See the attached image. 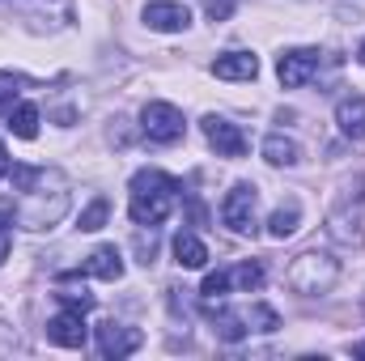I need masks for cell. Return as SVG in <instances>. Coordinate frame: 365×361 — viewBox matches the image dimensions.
<instances>
[{"label":"cell","mask_w":365,"mask_h":361,"mask_svg":"<svg viewBox=\"0 0 365 361\" xmlns=\"http://www.w3.org/2000/svg\"><path fill=\"white\" fill-rule=\"evenodd\" d=\"M175 204H179V179H170L166 171H140L132 179L128 213H132L136 225H162Z\"/></svg>","instance_id":"6da1fadb"},{"label":"cell","mask_w":365,"mask_h":361,"mask_svg":"<svg viewBox=\"0 0 365 361\" xmlns=\"http://www.w3.org/2000/svg\"><path fill=\"white\" fill-rule=\"evenodd\" d=\"M336 280H340V264L327 255H297L289 268V285L297 293H327Z\"/></svg>","instance_id":"7a4b0ae2"},{"label":"cell","mask_w":365,"mask_h":361,"mask_svg":"<svg viewBox=\"0 0 365 361\" xmlns=\"http://www.w3.org/2000/svg\"><path fill=\"white\" fill-rule=\"evenodd\" d=\"M182 111L179 106H170V102H149L145 111H140V132L153 141V145H175L182 141Z\"/></svg>","instance_id":"3957f363"},{"label":"cell","mask_w":365,"mask_h":361,"mask_svg":"<svg viewBox=\"0 0 365 361\" xmlns=\"http://www.w3.org/2000/svg\"><path fill=\"white\" fill-rule=\"evenodd\" d=\"M255 204H259V191L251 183H234L225 204H221V221L234 230V234H251L255 230Z\"/></svg>","instance_id":"277c9868"},{"label":"cell","mask_w":365,"mask_h":361,"mask_svg":"<svg viewBox=\"0 0 365 361\" xmlns=\"http://www.w3.org/2000/svg\"><path fill=\"white\" fill-rule=\"evenodd\" d=\"M319 51L314 47H297V51H289V56H280L276 60V77H280V86L284 90H302L314 73H319Z\"/></svg>","instance_id":"5b68a950"},{"label":"cell","mask_w":365,"mask_h":361,"mask_svg":"<svg viewBox=\"0 0 365 361\" xmlns=\"http://www.w3.org/2000/svg\"><path fill=\"white\" fill-rule=\"evenodd\" d=\"M204 136H208V145L217 149V158H242V153H247V132H242L238 123H230V119L208 115V119H204Z\"/></svg>","instance_id":"8992f818"},{"label":"cell","mask_w":365,"mask_h":361,"mask_svg":"<svg viewBox=\"0 0 365 361\" xmlns=\"http://www.w3.org/2000/svg\"><path fill=\"white\" fill-rule=\"evenodd\" d=\"M145 345V336L136 327H119V323H102L98 327V353L102 357H128Z\"/></svg>","instance_id":"52a82bcc"},{"label":"cell","mask_w":365,"mask_h":361,"mask_svg":"<svg viewBox=\"0 0 365 361\" xmlns=\"http://www.w3.org/2000/svg\"><path fill=\"white\" fill-rule=\"evenodd\" d=\"M191 21V9L179 4V0H153L145 9V26L149 30H162V34H175V30H187Z\"/></svg>","instance_id":"ba28073f"},{"label":"cell","mask_w":365,"mask_h":361,"mask_svg":"<svg viewBox=\"0 0 365 361\" xmlns=\"http://www.w3.org/2000/svg\"><path fill=\"white\" fill-rule=\"evenodd\" d=\"M47 340L60 345V349H81V345H86V319H81V310L56 315V319L47 323Z\"/></svg>","instance_id":"9c48e42d"},{"label":"cell","mask_w":365,"mask_h":361,"mask_svg":"<svg viewBox=\"0 0 365 361\" xmlns=\"http://www.w3.org/2000/svg\"><path fill=\"white\" fill-rule=\"evenodd\" d=\"M212 73L221 81H255L259 77V60L251 51H225V56L212 60Z\"/></svg>","instance_id":"30bf717a"},{"label":"cell","mask_w":365,"mask_h":361,"mask_svg":"<svg viewBox=\"0 0 365 361\" xmlns=\"http://www.w3.org/2000/svg\"><path fill=\"white\" fill-rule=\"evenodd\" d=\"M336 123L349 141H365V98H344L336 106Z\"/></svg>","instance_id":"8fae6325"},{"label":"cell","mask_w":365,"mask_h":361,"mask_svg":"<svg viewBox=\"0 0 365 361\" xmlns=\"http://www.w3.org/2000/svg\"><path fill=\"white\" fill-rule=\"evenodd\" d=\"M86 276H98V280H119L123 276V255L115 247H98L90 260H86Z\"/></svg>","instance_id":"7c38bea8"},{"label":"cell","mask_w":365,"mask_h":361,"mask_svg":"<svg viewBox=\"0 0 365 361\" xmlns=\"http://www.w3.org/2000/svg\"><path fill=\"white\" fill-rule=\"evenodd\" d=\"M9 128H13V136L34 141V136H38V106H34V102H17V106L9 111Z\"/></svg>","instance_id":"4fadbf2b"},{"label":"cell","mask_w":365,"mask_h":361,"mask_svg":"<svg viewBox=\"0 0 365 361\" xmlns=\"http://www.w3.org/2000/svg\"><path fill=\"white\" fill-rule=\"evenodd\" d=\"M175 260H179V268H204L208 264V247L195 234H179L175 238Z\"/></svg>","instance_id":"5bb4252c"},{"label":"cell","mask_w":365,"mask_h":361,"mask_svg":"<svg viewBox=\"0 0 365 361\" xmlns=\"http://www.w3.org/2000/svg\"><path fill=\"white\" fill-rule=\"evenodd\" d=\"M297 221H302V204H297V200H284L272 213V221H268V234L280 243V238H289V234L297 230Z\"/></svg>","instance_id":"9a60e30c"},{"label":"cell","mask_w":365,"mask_h":361,"mask_svg":"<svg viewBox=\"0 0 365 361\" xmlns=\"http://www.w3.org/2000/svg\"><path fill=\"white\" fill-rule=\"evenodd\" d=\"M264 158H268L272 166H297L302 149H297V141H289V136H268V141H264Z\"/></svg>","instance_id":"2e32d148"},{"label":"cell","mask_w":365,"mask_h":361,"mask_svg":"<svg viewBox=\"0 0 365 361\" xmlns=\"http://www.w3.org/2000/svg\"><path fill=\"white\" fill-rule=\"evenodd\" d=\"M225 272H230V289L255 293V289L264 285V264H255V260H247V264H238V268H225Z\"/></svg>","instance_id":"e0dca14e"},{"label":"cell","mask_w":365,"mask_h":361,"mask_svg":"<svg viewBox=\"0 0 365 361\" xmlns=\"http://www.w3.org/2000/svg\"><path fill=\"white\" fill-rule=\"evenodd\" d=\"M106 217H110V204H106V195H93L90 204L81 208V230H102L106 225Z\"/></svg>","instance_id":"ac0fdd59"},{"label":"cell","mask_w":365,"mask_h":361,"mask_svg":"<svg viewBox=\"0 0 365 361\" xmlns=\"http://www.w3.org/2000/svg\"><path fill=\"white\" fill-rule=\"evenodd\" d=\"M200 293H204L208 302H212V298H225V293H230V272H225V268H221V272H208Z\"/></svg>","instance_id":"d6986e66"},{"label":"cell","mask_w":365,"mask_h":361,"mask_svg":"<svg viewBox=\"0 0 365 361\" xmlns=\"http://www.w3.org/2000/svg\"><path fill=\"white\" fill-rule=\"evenodd\" d=\"M56 298H60L68 310H81V315H86V310H93V298L86 293V289H64V293H56Z\"/></svg>","instance_id":"ffe728a7"},{"label":"cell","mask_w":365,"mask_h":361,"mask_svg":"<svg viewBox=\"0 0 365 361\" xmlns=\"http://www.w3.org/2000/svg\"><path fill=\"white\" fill-rule=\"evenodd\" d=\"M38 179H43V171H34V166H13V187H17V191H30Z\"/></svg>","instance_id":"44dd1931"},{"label":"cell","mask_w":365,"mask_h":361,"mask_svg":"<svg viewBox=\"0 0 365 361\" xmlns=\"http://www.w3.org/2000/svg\"><path fill=\"white\" fill-rule=\"evenodd\" d=\"M13 98H17L13 81H9V77H0V115H9V111H13Z\"/></svg>","instance_id":"7402d4cb"},{"label":"cell","mask_w":365,"mask_h":361,"mask_svg":"<svg viewBox=\"0 0 365 361\" xmlns=\"http://www.w3.org/2000/svg\"><path fill=\"white\" fill-rule=\"evenodd\" d=\"M9 260V208L0 204V264Z\"/></svg>","instance_id":"603a6c76"},{"label":"cell","mask_w":365,"mask_h":361,"mask_svg":"<svg viewBox=\"0 0 365 361\" xmlns=\"http://www.w3.org/2000/svg\"><path fill=\"white\" fill-rule=\"evenodd\" d=\"M9 175V149H4V141H0V179Z\"/></svg>","instance_id":"cb8c5ba5"},{"label":"cell","mask_w":365,"mask_h":361,"mask_svg":"<svg viewBox=\"0 0 365 361\" xmlns=\"http://www.w3.org/2000/svg\"><path fill=\"white\" fill-rule=\"evenodd\" d=\"M357 357H365V345H357Z\"/></svg>","instance_id":"d4e9b609"},{"label":"cell","mask_w":365,"mask_h":361,"mask_svg":"<svg viewBox=\"0 0 365 361\" xmlns=\"http://www.w3.org/2000/svg\"><path fill=\"white\" fill-rule=\"evenodd\" d=\"M357 56H361V64H365V43H361V51H357Z\"/></svg>","instance_id":"484cf974"}]
</instances>
